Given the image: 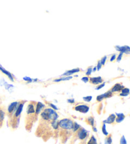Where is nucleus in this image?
Returning a JSON list of instances; mask_svg holds the SVG:
<instances>
[{
    "label": "nucleus",
    "mask_w": 130,
    "mask_h": 144,
    "mask_svg": "<svg viewBox=\"0 0 130 144\" xmlns=\"http://www.w3.org/2000/svg\"><path fill=\"white\" fill-rule=\"evenodd\" d=\"M101 67H102V64H101V62H100V61H98V70H100V69H101Z\"/></svg>",
    "instance_id": "2f4dec72"
},
{
    "label": "nucleus",
    "mask_w": 130,
    "mask_h": 144,
    "mask_svg": "<svg viewBox=\"0 0 130 144\" xmlns=\"http://www.w3.org/2000/svg\"><path fill=\"white\" fill-rule=\"evenodd\" d=\"M123 53H120L119 54V55H118V58H117V62H119L121 61V58H122V57H123Z\"/></svg>",
    "instance_id": "bb28decb"
},
{
    "label": "nucleus",
    "mask_w": 130,
    "mask_h": 144,
    "mask_svg": "<svg viewBox=\"0 0 130 144\" xmlns=\"http://www.w3.org/2000/svg\"><path fill=\"white\" fill-rule=\"evenodd\" d=\"M80 128V126L77 122H74V128H73V132H77Z\"/></svg>",
    "instance_id": "412c9836"
},
{
    "label": "nucleus",
    "mask_w": 130,
    "mask_h": 144,
    "mask_svg": "<svg viewBox=\"0 0 130 144\" xmlns=\"http://www.w3.org/2000/svg\"><path fill=\"white\" fill-rule=\"evenodd\" d=\"M68 102L70 103H74V100L73 99L72 100H68Z\"/></svg>",
    "instance_id": "f704fd0d"
},
{
    "label": "nucleus",
    "mask_w": 130,
    "mask_h": 144,
    "mask_svg": "<svg viewBox=\"0 0 130 144\" xmlns=\"http://www.w3.org/2000/svg\"><path fill=\"white\" fill-rule=\"evenodd\" d=\"M25 102V101H21L18 103L16 111H15L14 114L13 115L11 119L8 120V124L13 129H16L18 127L19 122H20V114H21V112L22 111L23 107H24Z\"/></svg>",
    "instance_id": "20e7f679"
},
{
    "label": "nucleus",
    "mask_w": 130,
    "mask_h": 144,
    "mask_svg": "<svg viewBox=\"0 0 130 144\" xmlns=\"http://www.w3.org/2000/svg\"><path fill=\"white\" fill-rule=\"evenodd\" d=\"M130 89L124 88H123V90H121V93H120V96H122V97H126V96H128L129 94H130Z\"/></svg>",
    "instance_id": "dca6fc26"
},
{
    "label": "nucleus",
    "mask_w": 130,
    "mask_h": 144,
    "mask_svg": "<svg viewBox=\"0 0 130 144\" xmlns=\"http://www.w3.org/2000/svg\"><path fill=\"white\" fill-rule=\"evenodd\" d=\"M116 115H117V117L116 118V121L118 123L119 122H121L125 118V115H124V114L123 113H116Z\"/></svg>",
    "instance_id": "2eb2a0df"
},
{
    "label": "nucleus",
    "mask_w": 130,
    "mask_h": 144,
    "mask_svg": "<svg viewBox=\"0 0 130 144\" xmlns=\"http://www.w3.org/2000/svg\"><path fill=\"white\" fill-rule=\"evenodd\" d=\"M86 122H88L89 124H90L91 126L93 127V126H94V124H95V120H94V118H93V117H88V118L86 119Z\"/></svg>",
    "instance_id": "f3484780"
},
{
    "label": "nucleus",
    "mask_w": 130,
    "mask_h": 144,
    "mask_svg": "<svg viewBox=\"0 0 130 144\" xmlns=\"http://www.w3.org/2000/svg\"><path fill=\"white\" fill-rule=\"evenodd\" d=\"M72 79V77H67V78H61V79H57V80H55L54 81H55V82H58V81H62V80H68V79Z\"/></svg>",
    "instance_id": "a878e982"
},
{
    "label": "nucleus",
    "mask_w": 130,
    "mask_h": 144,
    "mask_svg": "<svg viewBox=\"0 0 130 144\" xmlns=\"http://www.w3.org/2000/svg\"><path fill=\"white\" fill-rule=\"evenodd\" d=\"M91 73V68H88V71L86 72V75L89 76V75H90Z\"/></svg>",
    "instance_id": "7c9ffc66"
},
{
    "label": "nucleus",
    "mask_w": 130,
    "mask_h": 144,
    "mask_svg": "<svg viewBox=\"0 0 130 144\" xmlns=\"http://www.w3.org/2000/svg\"><path fill=\"white\" fill-rule=\"evenodd\" d=\"M79 71V69H72L71 70H69L67 71L65 73H64L63 75H71V74H73V73H76V72H78Z\"/></svg>",
    "instance_id": "a211bd4d"
},
{
    "label": "nucleus",
    "mask_w": 130,
    "mask_h": 144,
    "mask_svg": "<svg viewBox=\"0 0 130 144\" xmlns=\"http://www.w3.org/2000/svg\"><path fill=\"white\" fill-rule=\"evenodd\" d=\"M58 117V114L52 109L46 108L42 110L36 135L44 139L48 135H51L53 130L58 129V122L57 121Z\"/></svg>",
    "instance_id": "f257e3e1"
},
{
    "label": "nucleus",
    "mask_w": 130,
    "mask_h": 144,
    "mask_svg": "<svg viewBox=\"0 0 130 144\" xmlns=\"http://www.w3.org/2000/svg\"><path fill=\"white\" fill-rule=\"evenodd\" d=\"M74 122L71 119H63L58 121V128H60V135L63 138H67V136L71 135V132H73Z\"/></svg>",
    "instance_id": "7ed1b4c3"
},
{
    "label": "nucleus",
    "mask_w": 130,
    "mask_h": 144,
    "mask_svg": "<svg viewBox=\"0 0 130 144\" xmlns=\"http://www.w3.org/2000/svg\"><path fill=\"white\" fill-rule=\"evenodd\" d=\"M96 67H95V68H94V71H95V70H96Z\"/></svg>",
    "instance_id": "c9c22d12"
},
{
    "label": "nucleus",
    "mask_w": 130,
    "mask_h": 144,
    "mask_svg": "<svg viewBox=\"0 0 130 144\" xmlns=\"http://www.w3.org/2000/svg\"><path fill=\"white\" fill-rule=\"evenodd\" d=\"M112 137H111V135L108 136L107 138H106V140H105V144H112Z\"/></svg>",
    "instance_id": "b1692460"
},
{
    "label": "nucleus",
    "mask_w": 130,
    "mask_h": 144,
    "mask_svg": "<svg viewBox=\"0 0 130 144\" xmlns=\"http://www.w3.org/2000/svg\"><path fill=\"white\" fill-rule=\"evenodd\" d=\"M74 109L81 113H87L90 110V107L87 105H79L74 107Z\"/></svg>",
    "instance_id": "423d86ee"
},
{
    "label": "nucleus",
    "mask_w": 130,
    "mask_h": 144,
    "mask_svg": "<svg viewBox=\"0 0 130 144\" xmlns=\"http://www.w3.org/2000/svg\"><path fill=\"white\" fill-rule=\"evenodd\" d=\"M104 85H105V83H103V84H102V85H99V86H98L97 88H96V90H99V89L102 88V87L104 86Z\"/></svg>",
    "instance_id": "473e14b6"
},
{
    "label": "nucleus",
    "mask_w": 130,
    "mask_h": 144,
    "mask_svg": "<svg viewBox=\"0 0 130 144\" xmlns=\"http://www.w3.org/2000/svg\"><path fill=\"white\" fill-rule=\"evenodd\" d=\"M106 59H107V57L106 56H105L104 57L102 58V60L101 61H100V62H101V64H102V65H104L105 63V61H106Z\"/></svg>",
    "instance_id": "cd10ccee"
},
{
    "label": "nucleus",
    "mask_w": 130,
    "mask_h": 144,
    "mask_svg": "<svg viewBox=\"0 0 130 144\" xmlns=\"http://www.w3.org/2000/svg\"><path fill=\"white\" fill-rule=\"evenodd\" d=\"M120 144H128L125 138V137L124 135L121 137V140H120Z\"/></svg>",
    "instance_id": "5701e85b"
},
{
    "label": "nucleus",
    "mask_w": 130,
    "mask_h": 144,
    "mask_svg": "<svg viewBox=\"0 0 130 144\" xmlns=\"http://www.w3.org/2000/svg\"><path fill=\"white\" fill-rule=\"evenodd\" d=\"M0 70H1V71L3 72H4V73H5V74H6V75H7V76H8V77H9V78H10V79H11V81H13V80L12 76H11V74H10V72H8V71H6V70H5V69H3V68H2V67H0Z\"/></svg>",
    "instance_id": "6ab92c4d"
},
{
    "label": "nucleus",
    "mask_w": 130,
    "mask_h": 144,
    "mask_svg": "<svg viewBox=\"0 0 130 144\" xmlns=\"http://www.w3.org/2000/svg\"><path fill=\"white\" fill-rule=\"evenodd\" d=\"M116 50L121 53H126V54H130V47L128 46H116L115 47Z\"/></svg>",
    "instance_id": "6e6552de"
},
{
    "label": "nucleus",
    "mask_w": 130,
    "mask_h": 144,
    "mask_svg": "<svg viewBox=\"0 0 130 144\" xmlns=\"http://www.w3.org/2000/svg\"><path fill=\"white\" fill-rule=\"evenodd\" d=\"M90 81L91 83L93 85H98L103 82V79H102L101 77H96V78H90Z\"/></svg>",
    "instance_id": "9b49d317"
},
{
    "label": "nucleus",
    "mask_w": 130,
    "mask_h": 144,
    "mask_svg": "<svg viewBox=\"0 0 130 144\" xmlns=\"http://www.w3.org/2000/svg\"><path fill=\"white\" fill-rule=\"evenodd\" d=\"M45 107V105L43 104H42L41 102H37L36 106V115H38L41 112L42 109Z\"/></svg>",
    "instance_id": "4468645a"
},
{
    "label": "nucleus",
    "mask_w": 130,
    "mask_h": 144,
    "mask_svg": "<svg viewBox=\"0 0 130 144\" xmlns=\"http://www.w3.org/2000/svg\"><path fill=\"white\" fill-rule=\"evenodd\" d=\"M88 144H97V143H96V140L94 136H91L90 140L88 142Z\"/></svg>",
    "instance_id": "aec40b11"
},
{
    "label": "nucleus",
    "mask_w": 130,
    "mask_h": 144,
    "mask_svg": "<svg viewBox=\"0 0 130 144\" xmlns=\"http://www.w3.org/2000/svg\"><path fill=\"white\" fill-rule=\"evenodd\" d=\"M18 103H19L18 102H12L11 104L8 106V107L7 114L8 117V120L11 119L13 115L14 114L15 111H16L17 107H18Z\"/></svg>",
    "instance_id": "39448f33"
},
{
    "label": "nucleus",
    "mask_w": 130,
    "mask_h": 144,
    "mask_svg": "<svg viewBox=\"0 0 130 144\" xmlns=\"http://www.w3.org/2000/svg\"><path fill=\"white\" fill-rule=\"evenodd\" d=\"M83 99H84L85 101H86V102H89L92 99V97L91 96H88V97H83Z\"/></svg>",
    "instance_id": "393cba45"
},
{
    "label": "nucleus",
    "mask_w": 130,
    "mask_h": 144,
    "mask_svg": "<svg viewBox=\"0 0 130 144\" xmlns=\"http://www.w3.org/2000/svg\"><path fill=\"white\" fill-rule=\"evenodd\" d=\"M88 134V132L84 128H81V129L79 128L78 130V132H77V137L80 140H84L86 138Z\"/></svg>",
    "instance_id": "0eeeda50"
},
{
    "label": "nucleus",
    "mask_w": 130,
    "mask_h": 144,
    "mask_svg": "<svg viewBox=\"0 0 130 144\" xmlns=\"http://www.w3.org/2000/svg\"><path fill=\"white\" fill-rule=\"evenodd\" d=\"M116 115L112 114H110L107 119L105 120V121H103V124L105 123H107V124H112L114 121H116Z\"/></svg>",
    "instance_id": "ddd939ff"
},
{
    "label": "nucleus",
    "mask_w": 130,
    "mask_h": 144,
    "mask_svg": "<svg viewBox=\"0 0 130 144\" xmlns=\"http://www.w3.org/2000/svg\"><path fill=\"white\" fill-rule=\"evenodd\" d=\"M6 110L4 107H0V128L3 125L4 119L5 117Z\"/></svg>",
    "instance_id": "1a4fd4ad"
},
{
    "label": "nucleus",
    "mask_w": 130,
    "mask_h": 144,
    "mask_svg": "<svg viewBox=\"0 0 130 144\" xmlns=\"http://www.w3.org/2000/svg\"><path fill=\"white\" fill-rule=\"evenodd\" d=\"M123 88H124V87L123 85H121L119 83H117L116 85H114V86L112 87V88L111 89V92H120L121 90H123Z\"/></svg>",
    "instance_id": "f8f14e48"
},
{
    "label": "nucleus",
    "mask_w": 130,
    "mask_h": 144,
    "mask_svg": "<svg viewBox=\"0 0 130 144\" xmlns=\"http://www.w3.org/2000/svg\"><path fill=\"white\" fill-rule=\"evenodd\" d=\"M116 58V54H114L111 57V58H110V62H113L114 60Z\"/></svg>",
    "instance_id": "c85d7f7f"
},
{
    "label": "nucleus",
    "mask_w": 130,
    "mask_h": 144,
    "mask_svg": "<svg viewBox=\"0 0 130 144\" xmlns=\"http://www.w3.org/2000/svg\"><path fill=\"white\" fill-rule=\"evenodd\" d=\"M50 106L52 107L54 109H55V110H57V108L56 106H55V105H53L51 104H50Z\"/></svg>",
    "instance_id": "72a5a7b5"
},
{
    "label": "nucleus",
    "mask_w": 130,
    "mask_h": 144,
    "mask_svg": "<svg viewBox=\"0 0 130 144\" xmlns=\"http://www.w3.org/2000/svg\"><path fill=\"white\" fill-rule=\"evenodd\" d=\"M102 130V132H103V133L105 135V136H107V135H108V133L107 132V130H106V125H105V124H103Z\"/></svg>",
    "instance_id": "4be33fe9"
},
{
    "label": "nucleus",
    "mask_w": 130,
    "mask_h": 144,
    "mask_svg": "<svg viewBox=\"0 0 130 144\" xmlns=\"http://www.w3.org/2000/svg\"><path fill=\"white\" fill-rule=\"evenodd\" d=\"M112 96V93L111 92V91H108V92H106L105 93L103 94V95H100L98 96L97 98H96V100L98 102H100L104 98H109L110 97Z\"/></svg>",
    "instance_id": "9d476101"
},
{
    "label": "nucleus",
    "mask_w": 130,
    "mask_h": 144,
    "mask_svg": "<svg viewBox=\"0 0 130 144\" xmlns=\"http://www.w3.org/2000/svg\"><path fill=\"white\" fill-rule=\"evenodd\" d=\"M82 81L85 82V83H86V82H88L89 81V78L88 77H84V78H82Z\"/></svg>",
    "instance_id": "c756f323"
},
{
    "label": "nucleus",
    "mask_w": 130,
    "mask_h": 144,
    "mask_svg": "<svg viewBox=\"0 0 130 144\" xmlns=\"http://www.w3.org/2000/svg\"><path fill=\"white\" fill-rule=\"evenodd\" d=\"M36 102H31L27 107V114L25 117V128L30 132L33 128L34 123L38 118V115L36 114Z\"/></svg>",
    "instance_id": "f03ea898"
}]
</instances>
